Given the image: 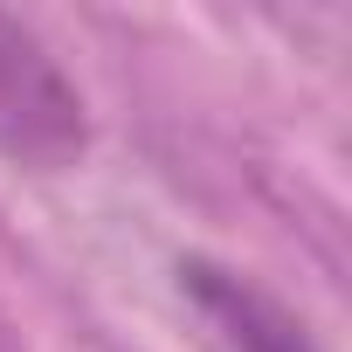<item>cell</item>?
Instances as JSON below:
<instances>
[{"instance_id":"6da1fadb","label":"cell","mask_w":352,"mask_h":352,"mask_svg":"<svg viewBox=\"0 0 352 352\" xmlns=\"http://www.w3.org/2000/svg\"><path fill=\"white\" fill-rule=\"evenodd\" d=\"M90 145L83 90L42 49V35L14 14H0V152L14 166H69Z\"/></svg>"},{"instance_id":"7a4b0ae2","label":"cell","mask_w":352,"mask_h":352,"mask_svg":"<svg viewBox=\"0 0 352 352\" xmlns=\"http://www.w3.org/2000/svg\"><path fill=\"white\" fill-rule=\"evenodd\" d=\"M180 290L194 297V311L208 318V331L228 345V352H318L304 338V324L263 297L256 283H242L235 270H214V263H180Z\"/></svg>"}]
</instances>
